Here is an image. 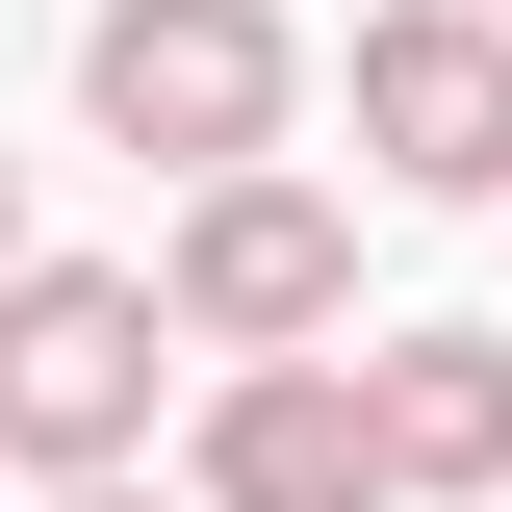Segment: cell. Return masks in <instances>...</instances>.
<instances>
[{"mask_svg":"<svg viewBox=\"0 0 512 512\" xmlns=\"http://www.w3.org/2000/svg\"><path fill=\"white\" fill-rule=\"evenodd\" d=\"M154 308H180V359H333V333H359V205L282 180V154H231V180H180V231H154Z\"/></svg>","mask_w":512,"mask_h":512,"instance_id":"2","label":"cell"},{"mask_svg":"<svg viewBox=\"0 0 512 512\" xmlns=\"http://www.w3.org/2000/svg\"><path fill=\"white\" fill-rule=\"evenodd\" d=\"M52 512H205V487H154V461H103V487H52Z\"/></svg>","mask_w":512,"mask_h":512,"instance_id":"7","label":"cell"},{"mask_svg":"<svg viewBox=\"0 0 512 512\" xmlns=\"http://www.w3.org/2000/svg\"><path fill=\"white\" fill-rule=\"evenodd\" d=\"M359 180L512 205V0H359Z\"/></svg>","mask_w":512,"mask_h":512,"instance_id":"4","label":"cell"},{"mask_svg":"<svg viewBox=\"0 0 512 512\" xmlns=\"http://www.w3.org/2000/svg\"><path fill=\"white\" fill-rule=\"evenodd\" d=\"M0 256H26V154H0Z\"/></svg>","mask_w":512,"mask_h":512,"instance_id":"8","label":"cell"},{"mask_svg":"<svg viewBox=\"0 0 512 512\" xmlns=\"http://www.w3.org/2000/svg\"><path fill=\"white\" fill-rule=\"evenodd\" d=\"M180 487L205 512H410V487H384V410H359V333H333V359H205Z\"/></svg>","mask_w":512,"mask_h":512,"instance_id":"5","label":"cell"},{"mask_svg":"<svg viewBox=\"0 0 512 512\" xmlns=\"http://www.w3.org/2000/svg\"><path fill=\"white\" fill-rule=\"evenodd\" d=\"M282 103H308L282 0H103V26H77V128H103V154H154V180L282 154Z\"/></svg>","mask_w":512,"mask_h":512,"instance_id":"3","label":"cell"},{"mask_svg":"<svg viewBox=\"0 0 512 512\" xmlns=\"http://www.w3.org/2000/svg\"><path fill=\"white\" fill-rule=\"evenodd\" d=\"M359 410H384V487L410 512L512 487V333H359Z\"/></svg>","mask_w":512,"mask_h":512,"instance_id":"6","label":"cell"},{"mask_svg":"<svg viewBox=\"0 0 512 512\" xmlns=\"http://www.w3.org/2000/svg\"><path fill=\"white\" fill-rule=\"evenodd\" d=\"M154 359H180L154 256H0V487L154 461Z\"/></svg>","mask_w":512,"mask_h":512,"instance_id":"1","label":"cell"}]
</instances>
